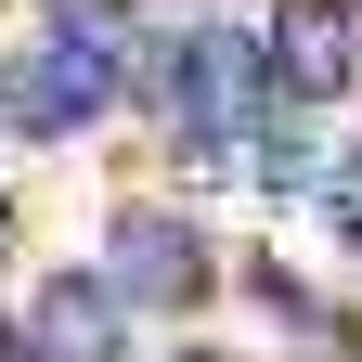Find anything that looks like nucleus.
Returning a JSON list of instances; mask_svg holds the SVG:
<instances>
[{
  "instance_id": "f257e3e1",
  "label": "nucleus",
  "mask_w": 362,
  "mask_h": 362,
  "mask_svg": "<svg viewBox=\"0 0 362 362\" xmlns=\"http://www.w3.org/2000/svg\"><path fill=\"white\" fill-rule=\"evenodd\" d=\"M117 104V26H52V39H26V65L0 78V129H26V143H65V129H90Z\"/></svg>"
},
{
  "instance_id": "f03ea898",
  "label": "nucleus",
  "mask_w": 362,
  "mask_h": 362,
  "mask_svg": "<svg viewBox=\"0 0 362 362\" xmlns=\"http://www.w3.org/2000/svg\"><path fill=\"white\" fill-rule=\"evenodd\" d=\"M156 104H168V129H181V156H233L246 117H259V39H246V26H181Z\"/></svg>"
},
{
  "instance_id": "7ed1b4c3",
  "label": "nucleus",
  "mask_w": 362,
  "mask_h": 362,
  "mask_svg": "<svg viewBox=\"0 0 362 362\" xmlns=\"http://www.w3.org/2000/svg\"><path fill=\"white\" fill-rule=\"evenodd\" d=\"M90 285H104L117 310H194L207 298V246H194V220H168V207H117Z\"/></svg>"
},
{
  "instance_id": "20e7f679",
  "label": "nucleus",
  "mask_w": 362,
  "mask_h": 362,
  "mask_svg": "<svg viewBox=\"0 0 362 362\" xmlns=\"http://www.w3.org/2000/svg\"><path fill=\"white\" fill-rule=\"evenodd\" d=\"M349 65H362V13H349V0H285V13H272V39H259V78L285 90L298 117L337 104Z\"/></svg>"
},
{
  "instance_id": "39448f33",
  "label": "nucleus",
  "mask_w": 362,
  "mask_h": 362,
  "mask_svg": "<svg viewBox=\"0 0 362 362\" xmlns=\"http://www.w3.org/2000/svg\"><path fill=\"white\" fill-rule=\"evenodd\" d=\"M26 362H117L129 349V310L90 285V272H52V285L26 298V337H13Z\"/></svg>"
},
{
  "instance_id": "423d86ee",
  "label": "nucleus",
  "mask_w": 362,
  "mask_h": 362,
  "mask_svg": "<svg viewBox=\"0 0 362 362\" xmlns=\"http://www.w3.org/2000/svg\"><path fill=\"white\" fill-rule=\"evenodd\" d=\"M324 220H337V233L362 246V156H349V168H324Z\"/></svg>"
},
{
  "instance_id": "0eeeda50",
  "label": "nucleus",
  "mask_w": 362,
  "mask_h": 362,
  "mask_svg": "<svg viewBox=\"0 0 362 362\" xmlns=\"http://www.w3.org/2000/svg\"><path fill=\"white\" fill-rule=\"evenodd\" d=\"M168 362H233V349H168Z\"/></svg>"
},
{
  "instance_id": "6e6552de",
  "label": "nucleus",
  "mask_w": 362,
  "mask_h": 362,
  "mask_svg": "<svg viewBox=\"0 0 362 362\" xmlns=\"http://www.w3.org/2000/svg\"><path fill=\"white\" fill-rule=\"evenodd\" d=\"M0 246H13V207H0Z\"/></svg>"
},
{
  "instance_id": "1a4fd4ad",
  "label": "nucleus",
  "mask_w": 362,
  "mask_h": 362,
  "mask_svg": "<svg viewBox=\"0 0 362 362\" xmlns=\"http://www.w3.org/2000/svg\"><path fill=\"white\" fill-rule=\"evenodd\" d=\"M0 362H26V349H0Z\"/></svg>"
}]
</instances>
